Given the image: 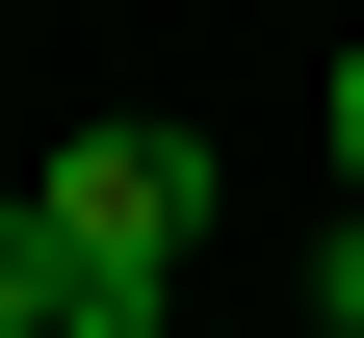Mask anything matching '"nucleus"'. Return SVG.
I'll return each mask as SVG.
<instances>
[{
    "label": "nucleus",
    "mask_w": 364,
    "mask_h": 338,
    "mask_svg": "<svg viewBox=\"0 0 364 338\" xmlns=\"http://www.w3.org/2000/svg\"><path fill=\"white\" fill-rule=\"evenodd\" d=\"M312 312H338V338H364V208H338V234H312Z\"/></svg>",
    "instance_id": "obj_2"
},
{
    "label": "nucleus",
    "mask_w": 364,
    "mask_h": 338,
    "mask_svg": "<svg viewBox=\"0 0 364 338\" xmlns=\"http://www.w3.org/2000/svg\"><path fill=\"white\" fill-rule=\"evenodd\" d=\"M182 234H208V130H53V182L0 208V312L26 338H156L182 312Z\"/></svg>",
    "instance_id": "obj_1"
},
{
    "label": "nucleus",
    "mask_w": 364,
    "mask_h": 338,
    "mask_svg": "<svg viewBox=\"0 0 364 338\" xmlns=\"http://www.w3.org/2000/svg\"><path fill=\"white\" fill-rule=\"evenodd\" d=\"M312 157H338V208H364V53H338V105H312Z\"/></svg>",
    "instance_id": "obj_3"
}]
</instances>
